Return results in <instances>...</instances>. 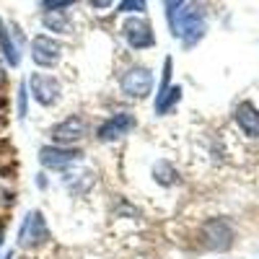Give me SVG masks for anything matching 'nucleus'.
Returning a JSON list of instances; mask_svg holds the SVG:
<instances>
[{
	"label": "nucleus",
	"mask_w": 259,
	"mask_h": 259,
	"mask_svg": "<svg viewBox=\"0 0 259 259\" xmlns=\"http://www.w3.org/2000/svg\"><path fill=\"white\" fill-rule=\"evenodd\" d=\"M166 18L171 34L179 36L187 47L197 45L205 34V13L189 3H166Z\"/></svg>",
	"instance_id": "1"
},
{
	"label": "nucleus",
	"mask_w": 259,
	"mask_h": 259,
	"mask_svg": "<svg viewBox=\"0 0 259 259\" xmlns=\"http://www.w3.org/2000/svg\"><path fill=\"white\" fill-rule=\"evenodd\" d=\"M50 239V231H47V221L45 215H41L39 210H31L24 223H21L18 228V246L21 249H34L39 244H45Z\"/></svg>",
	"instance_id": "2"
},
{
	"label": "nucleus",
	"mask_w": 259,
	"mask_h": 259,
	"mask_svg": "<svg viewBox=\"0 0 259 259\" xmlns=\"http://www.w3.org/2000/svg\"><path fill=\"white\" fill-rule=\"evenodd\" d=\"M119 85H122L124 96L145 99V96L150 94V89H153V73H150L148 68H140V65H138V68L124 70V75H122Z\"/></svg>",
	"instance_id": "3"
},
{
	"label": "nucleus",
	"mask_w": 259,
	"mask_h": 259,
	"mask_svg": "<svg viewBox=\"0 0 259 259\" xmlns=\"http://www.w3.org/2000/svg\"><path fill=\"white\" fill-rule=\"evenodd\" d=\"M122 34L127 39V45L135 47V50H145V47H153L156 45L153 29H150V24H148V21H143V18H127L124 26H122Z\"/></svg>",
	"instance_id": "4"
},
{
	"label": "nucleus",
	"mask_w": 259,
	"mask_h": 259,
	"mask_svg": "<svg viewBox=\"0 0 259 259\" xmlns=\"http://www.w3.org/2000/svg\"><path fill=\"white\" fill-rule=\"evenodd\" d=\"M85 130H89L85 119L78 117V114H73V117H68V119H62L60 124H55V127L50 130V135H52V140L60 143V145H70V143H78V140L85 135Z\"/></svg>",
	"instance_id": "5"
},
{
	"label": "nucleus",
	"mask_w": 259,
	"mask_h": 259,
	"mask_svg": "<svg viewBox=\"0 0 259 259\" xmlns=\"http://www.w3.org/2000/svg\"><path fill=\"white\" fill-rule=\"evenodd\" d=\"M60 55H62V47L60 41H55L52 36H36L31 41V57L36 65H41V68H55V65L60 62Z\"/></svg>",
	"instance_id": "6"
},
{
	"label": "nucleus",
	"mask_w": 259,
	"mask_h": 259,
	"mask_svg": "<svg viewBox=\"0 0 259 259\" xmlns=\"http://www.w3.org/2000/svg\"><path fill=\"white\" fill-rule=\"evenodd\" d=\"M202 236H205V244L215 251H226L231 244H233V228L228 226V221L223 218H215L210 223H205L202 228Z\"/></svg>",
	"instance_id": "7"
},
{
	"label": "nucleus",
	"mask_w": 259,
	"mask_h": 259,
	"mask_svg": "<svg viewBox=\"0 0 259 259\" xmlns=\"http://www.w3.org/2000/svg\"><path fill=\"white\" fill-rule=\"evenodd\" d=\"M29 89H31L34 99H36L41 106H52V104L60 99V83H57L52 75L34 73L31 80H29Z\"/></svg>",
	"instance_id": "8"
},
{
	"label": "nucleus",
	"mask_w": 259,
	"mask_h": 259,
	"mask_svg": "<svg viewBox=\"0 0 259 259\" xmlns=\"http://www.w3.org/2000/svg\"><path fill=\"white\" fill-rule=\"evenodd\" d=\"M80 158V150L75 148H57V145H47L39 150V161L41 166H50V168H65L70 166L73 161Z\"/></svg>",
	"instance_id": "9"
},
{
	"label": "nucleus",
	"mask_w": 259,
	"mask_h": 259,
	"mask_svg": "<svg viewBox=\"0 0 259 259\" xmlns=\"http://www.w3.org/2000/svg\"><path fill=\"white\" fill-rule=\"evenodd\" d=\"M133 124H135V119H133V114H127V112H119V114H114L112 119H106L101 127H99V138L104 140V143H112V140H119V138H124L130 130H133Z\"/></svg>",
	"instance_id": "10"
},
{
	"label": "nucleus",
	"mask_w": 259,
	"mask_h": 259,
	"mask_svg": "<svg viewBox=\"0 0 259 259\" xmlns=\"http://www.w3.org/2000/svg\"><path fill=\"white\" fill-rule=\"evenodd\" d=\"M236 122L244 130V135L259 138V109L251 101H244V104L236 106Z\"/></svg>",
	"instance_id": "11"
},
{
	"label": "nucleus",
	"mask_w": 259,
	"mask_h": 259,
	"mask_svg": "<svg viewBox=\"0 0 259 259\" xmlns=\"http://www.w3.org/2000/svg\"><path fill=\"white\" fill-rule=\"evenodd\" d=\"M45 26L50 31H57V34H68L70 21H68V16H65V11H47L45 13Z\"/></svg>",
	"instance_id": "12"
},
{
	"label": "nucleus",
	"mask_w": 259,
	"mask_h": 259,
	"mask_svg": "<svg viewBox=\"0 0 259 259\" xmlns=\"http://www.w3.org/2000/svg\"><path fill=\"white\" fill-rule=\"evenodd\" d=\"M0 50H3V55H6V60H8V65H18V52H16V45L11 41V34H8V29H6V24L0 21Z\"/></svg>",
	"instance_id": "13"
},
{
	"label": "nucleus",
	"mask_w": 259,
	"mask_h": 259,
	"mask_svg": "<svg viewBox=\"0 0 259 259\" xmlns=\"http://www.w3.org/2000/svg\"><path fill=\"white\" fill-rule=\"evenodd\" d=\"M153 177H156V182H161V184H174V182H177V171L171 168L166 161H161V163L153 168Z\"/></svg>",
	"instance_id": "14"
},
{
	"label": "nucleus",
	"mask_w": 259,
	"mask_h": 259,
	"mask_svg": "<svg viewBox=\"0 0 259 259\" xmlns=\"http://www.w3.org/2000/svg\"><path fill=\"white\" fill-rule=\"evenodd\" d=\"M26 94H29L26 85L21 83V96H18V114H21V117H26Z\"/></svg>",
	"instance_id": "15"
},
{
	"label": "nucleus",
	"mask_w": 259,
	"mask_h": 259,
	"mask_svg": "<svg viewBox=\"0 0 259 259\" xmlns=\"http://www.w3.org/2000/svg\"><path fill=\"white\" fill-rule=\"evenodd\" d=\"M70 3H65V0H55V3H41V8H45V11H62V8H68Z\"/></svg>",
	"instance_id": "16"
},
{
	"label": "nucleus",
	"mask_w": 259,
	"mask_h": 259,
	"mask_svg": "<svg viewBox=\"0 0 259 259\" xmlns=\"http://www.w3.org/2000/svg\"><path fill=\"white\" fill-rule=\"evenodd\" d=\"M119 8L122 11H145V3H140V0H138V3H122Z\"/></svg>",
	"instance_id": "17"
},
{
	"label": "nucleus",
	"mask_w": 259,
	"mask_h": 259,
	"mask_svg": "<svg viewBox=\"0 0 259 259\" xmlns=\"http://www.w3.org/2000/svg\"><path fill=\"white\" fill-rule=\"evenodd\" d=\"M0 244H3V231H0Z\"/></svg>",
	"instance_id": "18"
},
{
	"label": "nucleus",
	"mask_w": 259,
	"mask_h": 259,
	"mask_svg": "<svg viewBox=\"0 0 259 259\" xmlns=\"http://www.w3.org/2000/svg\"><path fill=\"white\" fill-rule=\"evenodd\" d=\"M0 78H3V68H0Z\"/></svg>",
	"instance_id": "19"
}]
</instances>
